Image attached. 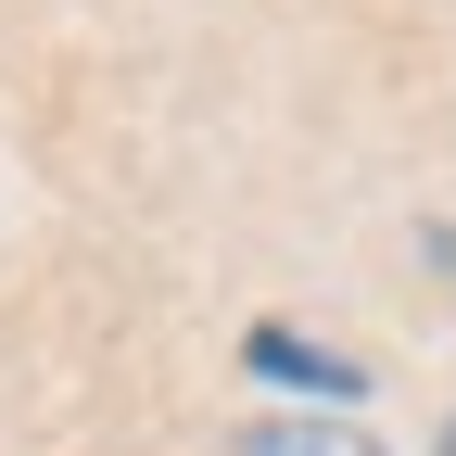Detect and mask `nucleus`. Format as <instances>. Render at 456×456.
I'll return each mask as SVG.
<instances>
[{"label": "nucleus", "mask_w": 456, "mask_h": 456, "mask_svg": "<svg viewBox=\"0 0 456 456\" xmlns=\"http://www.w3.org/2000/svg\"><path fill=\"white\" fill-rule=\"evenodd\" d=\"M228 456H393V444H368V419L355 406H305V419H241V444H228Z\"/></svg>", "instance_id": "nucleus-1"}, {"label": "nucleus", "mask_w": 456, "mask_h": 456, "mask_svg": "<svg viewBox=\"0 0 456 456\" xmlns=\"http://www.w3.org/2000/svg\"><path fill=\"white\" fill-rule=\"evenodd\" d=\"M254 368H266V380H305V393H330V406H355V355H317L305 330H254Z\"/></svg>", "instance_id": "nucleus-2"}, {"label": "nucleus", "mask_w": 456, "mask_h": 456, "mask_svg": "<svg viewBox=\"0 0 456 456\" xmlns=\"http://www.w3.org/2000/svg\"><path fill=\"white\" fill-rule=\"evenodd\" d=\"M431 456H456V406H444V431H431Z\"/></svg>", "instance_id": "nucleus-3"}]
</instances>
